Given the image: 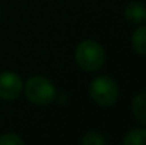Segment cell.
I'll return each mask as SVG.
<instances>
[{"mask_svg": "<svg viewBox=\"0 0 146 145\" xmlns=\"http://www.w3.org/2000/svg\"><path fill=\"white\" fill-rule=\"evenodd\" d=\"M0 16H1V13H0Z\"/></svg>", "mask_w": 146, "mask_h": 145, "instance_id": "cell-11", "label": "cell"}, {"mask_svg": "<svg viewBox=\"0 0 146 145\" xmlns=\"http://www.w3.org/2000/svg\"><path fill=\"white\" fill-rule=\"evenodd\" d=\"M125 17L133 24L143 23L146 20V4L142 1H132L125 9Z\"/></svg>", "mask_w": 146, "mask_h": 145, "instance_id": "cell-5", "label": "cell"}, {"mask_svg": "<svg viewBox=\"0 0 146 145\" xmlns=\"http://www.w3.org/2000/svg\"><path fill=\"white\" fill-rule=\"evenodd\" d=\"M24 94L29 101L37 105H48L55 100V86L47 77L34 76L27 80L24 86Z\"/></svg>", "mask_w": 146, "mask_h": 145, "instance_id": "cell-2", "label": "cell"}, {"mask_svg": "<svg viewBox=\"0 0 146 145\" xmlns=\"http://www.w3.org/2000/svg\"><path fill=\"white\" fill-rule=\"evenodd\" d=\"M81 142L84 145H105L106 144V140L102 137V134L91 131V132H87L84 135Z\"/></svg>", "mask_w": 146, "mask_h": 145, "instance_id": "cell-9", "label": "cell"}, {"mask_svg": "<svg viewBox=\"0 0 146 145\" xmlns=\"http://www.w3.org/2000/svg\"><path fill=\"white\" fill-rule=\"evenodd\" d=\"M125 145H146V130L143 128H132L123 137Z\"/></svg>", "mask_w": 146, "mask_h": 145, "instance_id": "cell-8", "label": "cell"}, {"mask_svg": "<svg viewBox=\"0 0 146 145\" xmlns=\"http://www.w3.org/2000/svg\"><path fill=\"white\" fill-rule=\"evenodd\" d=\"M23 90V81L20 76L13 71L0 73V98L3 100H16Z\"/></svg>", "mask_w": 146, "mask_h": 145, "instance_id": "cell-4", "label": "cell"}, {"mask_svg": "<svg viewBox=\"0 0 146 145\" xmlns=\"http://www.w3.org/2000/svg\"><path fill=\"white\" fill-rule=\"evenodd\" d=\"M24 141L14 132H7L0 137V145H23Z\"/></svg>", "mask_w": 146, "mask_h": 145, "instance_id": "cell-10", "label": "cell"}, {"mask_svg": "<svg viewBox=\"0 0 146 145\" xmlns=\"http://www.w3.org/2000/svg\"><path fill=\"white\" fill-rule=\"evenodd\" d=\"M132 47L138 54L146 55V26H141L133 31Z\"/></svg>", "mask_w": 146, "mask_h": 145, "instance_id": "cell-7", "label": "cell"}, {"mask_svg": "<svg viewBox=\"0 0 146 145\" xmlns=\"http://www.w3.org/2000/svg\"><path fill=\"white\" fill-rule=\"evenodd\" d=\"M75 61L85 71H97L105 63V50L95 40H84L75 50Z\"/></svg>", "mask_w": 146, "mask_h": 145, "instance_id": "cell-1", "label": "cell"}, {"mask_svg": "<svg viewBox=\"0 0 146 145\" xmlns=\"http://www.w3.org/2000/svg\"><path fill=\"white\" fill-rule=\"evenodd\" d=\"M91 98L101 107L113 105L119 97V88L113 78L108 76H99L90 84Z\"/></svg>", "mask_w": 146, "mask_h": 145, "instance_id": "cell-3", "label": "cell"}, {"mask_svg": "<svg viewBox=\"0 0 146 145\" xmlns=\"http://www.w3.org/2000/svg\"><path fill=\"white\" fill-rule=\"evenodd\" d=\"M132 114L138 122L146 127V90L139 93L132 101Z\"/></svg>", "mask_w": 146, "mask_h": 145, "instance_id": "cell-6", "label": "cell"}]
</instances>
